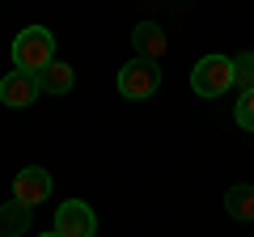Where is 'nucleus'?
I'll return each mask as SVG.
<instances>
[{
	"mask_svg": "<svg viewBox=\"0 0 254 237\" xmlns=\"http://www.w3.org/2000/svg\"><path fill=\"white\" fill-rule=\"evenodd\" d=\"M131 43H136V55H144V59H161L165 47H170V38L161 34L157 21H140V26L131 30Z\"/></svg>",
	"mask_w": 254,
	"mask_h": 237,
	"instance_id": "nucleus-7",
	"label": "nucleus"
},
{
	"mask_svg": "<svg viewBox=\"0 0 254 237\" xmlns=\"http://www.w3.org/2000/svg\"><path fill=\"white\" fill-rule=\"evenodd\" d=\"M47 64H55V34L47 26H26L13 38V68H21V72H43Z\"/></svg>",
	"mask_w": 254,
	"mask_h": 237,
	"instance_id": "nucleus-1",
	"label": "nucleus"
},
{
	"mask_svg": "<svg viewBox=\"0 0 254 237\" xmlns=\"http://www.w3.org/2000/svg\"><path fill=\"white\" fill-rule=\"evenodd\" d=\"M55 233L60 237H93L98 233V216H93V208L85 199H68L55 208Z\"/></svg>",
	"mask_w": 254,
	"mask_h": 237,
	"instance_id": "nucleus-4",
	"label": "nucleus"
},
{
	"mask_svg": "<svg viewBox=\"0 0 254 237\" xmlns=\"http://www.w3.org/2000/svg\"><path fill=\"white\" fill-rule=\"evenodd\" d=\"M38 93H43V85H38V72H21V68H13V72L0 81V102H4V106H13V110L30 106Z\"/></svg>",
	"mask_w": 254,
	"mask_h": 237,
	"instance_id": "nucleus-5",
	"label": "nucleus"
},
{
	"mask_svg": "<svg viewBox=\"0 0 254 237\" xmlns=\"http://www.w3.org/2000/svg\"><path fill=\"white\" fill-rule=\"evenodd\" d=\"M190 89L199 98H220L225 89H233V59L229 55H203L190 68Z\"/></svg>",
	"mask_w": 254,
	"mask_h": 237,
	"instance_id": "nucleus-3",
	"label": "nucleus"
},
{
	"mask_svg": "<svg viewBox=\"0 0 254 237\" xmlns=\"http://www.w3.org/2000/svg\"><path fill=\"white\" fill-rule=\"evenodd\" d=\"M233 89H237V93L254 89V51L233 55Z\"/></svg>",
	"mask_w": 254,
	"mask_h": 237,
	"instance_id": "nucleus-11",
	"label": "nucleus"
},
{
	"mask_svg": "<svg viewBox=\"0 0 254 237\" xmlns=\"http://www.w3.org/2000/svg\"><path fill=\"white\" fill-rule=\"evenodd\" d=\"M233 118H237V127L254 131V89H246L242 98H237V110H233Z\"/></svg>",
	"mask_w": 254,
	"mask_h": 237,
	"instance_id": "nucleus-12",
	"label": "nucleus"
},
{
	"mask_svg": "<svg viewBox=\"0 0 254 237\" xmlns=\"http://www.w3.org/2000/svg\"><path fill=\"white\" fill-rule=\"evenodd\" d=\"M43 237H60V233H55V229H51V233H43Z\"/></svg>",
	"mask_w": 254,
	"mask_h": 237,
	"instance_id": "nucleus-13",
	"label": "nucleus"
},
{
	"mask_svg": "<svg viewBox=\"0 0 254 237\" xmlns=\"http://www.w3.org/2000/svg\"><path fill=\"white\" fill-rule=\"evenodd\" d=\"M72 81H76V72L68 64H60V59L38 72V85H43V93H51V98H64V93L72 89Z\"/></svg>",
	"mask_w": 254,
	"mask_h": 237,
	"instance_id": "nucleus-10",
	"label": "nucleus"
},
{
	"mask_svg": "<svg viewBox=\"0 0 254 237\" xmlns=\"http://www.w3.org/2000/svg\"><path fill=\"white\" fill-rule=\"evenodd\" d=\"M47 195H51V174L43 170V165H26V170H17V178H13V199L21 203H43Z\"/></svg>",
	"mask_w": 254,
	"mask_h": 237,
	"instance_id": "nucleus-6",
	"label": "nucleus"
},
{
	"mask_svg": "<svg viewBox=\"0 0 254 237\" xmlns=\"http://www.w3.org/2000/svg\"><path fill=\"white\" fill-rule=\"evenodd\" d=\"M30 203L13 199V203H0V237H21L30 229Z\"/></svg>",
	"mask_w": 254,
	"mask_h": 237,
	"instance_id": "nucleus-8",
	"label": "nucleus"
},
{
	"mask_svg": "<svg viewBox=\"0 0 254 237\" xmlns=\"http://www.w3.org/2000/svg\"><path fill=\"white\" fill-rule=\"evenodd\" d=\"M225 212L233 220H242V225H246V220H254V186L250 182L229 186V191H225Z\"/></svg>",
	"mask_w": 254,
	"mask_h": 237,
	"instance_id": "nucleus-9",
	"label": "nucleus"
},
{
	"mask_svg": "<svg viewBox=\"0 0 254 237\" xmlns=\"http://www.w3.org/2000/svg\"><path fill=\"white\" fill-rule=\"evenodd\" d=\"M157 89H161V68H157V59L136 55V59H127V64L119 68V93H123V98L144 102V98H153Z\"/></svg>",
	"mask_w": 254,
	"mask_h": 237,
	"instance_id": "nucleus-2",
	"label": "nucleus"
}]
</instances>
